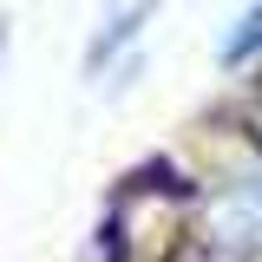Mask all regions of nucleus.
<instances>
[{
  "mask_svg": "<svg viewBox=\"0 0 262 262\" xmlns=\"http://www.w3.org/2000/svg\"><path fill=\"white\" fill-rule=\"evenodd\" d=\"M151 13H158V0H105V20H98L92 46H85V72H105V66H118L138 46V33L151 27Z\"/></svg>",
  "mask_w": 262,
  "mask_h": 262,
  "instance_id": "nucleus-2",
  "label": "nucleus"
},
{
  "mask_svg": "<svg viewBox=\"0 0 262 262\" xmlns=\"http://www.w3.org/2000/svg\"><path fill=\"white\" fill-rule=\"evenodd\" d=\"M0 59H7V27H0Z\"/></svg>",
  "mask_w": 262,
  "mask_h": 262,
  "instance_id": "nucleus-5",
  "label": "nucleus"
},
{
  "mask_svg": "<svg viewBox=\"0 0 262 262\" xmlns=\"http://www.w3.org/2000/svg\"><path fill=\"white\" fill-rule=\"evenodd\" d=\"M249 138H256V144H262V92L249 98Z\"/></svg>",
  "mask_w": 262,
  "mask_h": 262,
  "instance_id": "nucleus-4",
  "label": "nucleus"
},
{
  "mask_svg": "<svg viewBox=\"0 0 262 262\" xmlns=\"http://www.w3.org/2000/svg\"><path fill=\"white\" fill-rule=\"evenodd\" d=\"M262 256V170L229 177L203 203L196 223V262H256Z\"/></svg>",
  "mask_w": 262,
  "mask_h": 262,
  "instance_id": "nucleus-1",
  "label": "nucleus"
},
{
  "mask_svg": "<svg viewBox=\"0 0 262 262\" xmlns=\"http://www.w3.org/2000/svg\"><path fill=\"white\" fill-rule=\"evenodd\" d=\"M262 53V0L229 27V39H223V66H243V59H256Z\"/></svg>",
  "mask_w": 262,
  "mask_h": 262,
  "instance_id": "nucleus-3",
  "label": "nucleus"
}]
</instances>
